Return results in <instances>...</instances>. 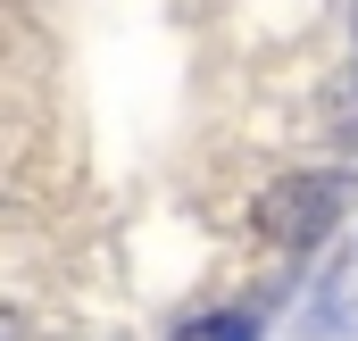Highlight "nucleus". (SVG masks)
I'll return each mask as SVG.
<instances>
[{
    "label": "nucleus",
    "mask_w": 358,
    "mask_h": 341,
    "mask_svg": "<svg viewBox=\"0 0 358 341\" xmlns=\"http://www.w3.org/2000/svg\"><path fill=\"white\" fill-rule=\"evenodd\" d=\"M334 217H342V183L334 175H292V183H275L267 200H259V225H267V242H283V250H308Z\"/></svg>",
    "instance_id": "obj_1"
},
{
    "label": "nucleus",
    "mask_w": 358,
    "mask_h": 341,
    "mask_svg": "<svg viewBox=\"0 0 358 341\" xmlns=\"http://www.w3.org/2000/svg\"><path fill=\"white\" fill-rule=\"evenodd\" d=\"M176 341H259V325H250V317H200V325H183Z\"/></svg>",
    "instance_id": "obj_2"
}]
</instances>
